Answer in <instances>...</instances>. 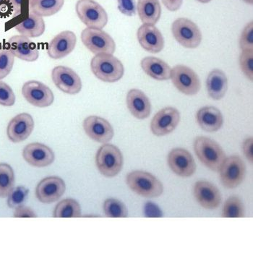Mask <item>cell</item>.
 Instances as JSON below:
<instances>
[{
	"mask_svg": "<svg viewBox=\"0 0 253 253\" xmlns=\"http://www.w3.org/2000/svg\"><path fill=\"white\" fill-rule=\"evenodd\" d=\"M84 131L90 139L100 143H107L112 140L115 132L112 125L105 119L89 116L83 123Z\"/></svg>",
	"mask_w": 253,
	"mask_h": 253,
	"instance_id": "9a60e30c",
	"label": "cell"
},
{
	"mask_svg": "<svg viewBox=\"0 0 253 253\" xmlns=\"http://www.w3.org/2000/svg\"><path fill=\"white\" fill-rule=\"evenodd\" d=\"M15 29L20 35L29 38H37L43 35L46 26L42 17L30 11L26 18L15 26Z\"/></svg>",
	"mask_w": 253,
	"mask_h": 253,
	"instance_id": "cb8c5ba5",
	"label": "cell"
},
{
	"mask_svg": "<svg viewBox=\"0 0 253 253\" xmlns=\"http://www.w3.org/2000/svg\"><path fill=\"white\" fill-rule=\"evenodd\" d=\"M65 0H33L30 11L39 16L49 17L62 10Z\"/></svg>",
	"mask_w": 253,
	"mask_h": 253,
	"instance_id": "83f0119b",
	"label": "cell"
},
{
	"mask_svg": "<svg viewBox=\"0 0 253 253\" xmlns=\"http://www.w3.org/2000/svg\"><path fill=\"white\" fill-rule=\"evenodd\" d=\"M76 10L79 19L88 28L103 29L107 26V12L94 0H78Z\"/></svg>",
	"mask_w": 253,
	"mask_h": 253,
	"instance_id": "5b68a950",
	"label": "cell"
},
{
	"mask_svg": "<svg viewBox=\"0 0 253 253\" xmlns=\"http://www.w3.org/2000/svg\"><path fill=\"white\" fill-rule=\"evenodd\" d=\"M34 129V121L32 116L28 113L19 114L9 123L7 128V137L12 143H20L31 135Z\"/></svg>",
	"mask_w": 253,
	"mask_h": 253,
	"instance_id": "ac0fdd59",
	"label": "cell"
},
{
	"mask_svg": "<svg viewBox=\"0 0 253 253\" xmlns=\"http://www.w3.org/2000/svg\"><path fill=\"white\" fill-rule=\"evenodd\" d=\"M196 120L199 126L208 132H217L224 124L221 111L214 107L201 108L197 112Z\"/></svg>",
	"mask_w": 253,
	"mask_h": 253,
	"instance_id": "603a6c76",
	"label": "cell"
},
{
	"mask_svg": "<svg viewBox=\"0 0 253 253\" xmlns=\"http://www.w3.org/2000/svg\"><path fill=\"white\" fill-rule=\"evenodd\" d=\"M66 190L62 178L51 176L42 179L36 189L37 199L43 204H53L58 201Z\"/></svg>",
	"mask_w": 253,
	"mask_h": 253,
	"instance_id": "5bb4252c",
	"label": "cell"
},
{
	"mask_svg": "<svg viewBox=\"0 0 253 253\" xmlns=\"http://www.w3.org/2000/svg\"><path fill=\"white\" fill-rule=\"evenodd\" d=\"M180 122V113L174 107H165L154 115L151 123V130L156 136L171 133Z\"/></svg>",
	"mask_w": 253,
	"mask_h": 253,
	"instance_id": "8fae6325",
	"label": "cell"
},
{
	"mask_svg": "<svg viewBox=\"0 0 253 253\" xmlns=\"http://www.w3.org/2000/svg\"><path fill=\"white\" fill-rule=\"evenodd\" d=\"M194 151L198 159L212 171H219L226 159L224 150L209 137L198 136L194 141Z\"/></svg>",
	"mask_w": 253,
	"mask_h": 253,
	"instance_id": "7a4b0ae2",
	"label": "cell"
},
{
	"mask_svg": "<svg viewBox=\"0 0 253 253\" xmlns=\"http://www.w3.org/2000/svg\"><path fill=\"white\" fill-rule=\"evenodd\" d=\"M23 156L28 164L37 168L48 167L55 159V155L51 148L39 143H30L25 147Z\"/></svg>",
	"mask_w": 253,
	"mask_h": 253,
	"instance_id": "2e32d148",
	"label": "cell"
},
{
	"mask_svg": "<svg viewBox=\"0 0 253 253\" xmlns=\"http://www.w3.org/2000/svg\"><path fill=\"white\" fill-rule=\"evenodd\" d=\"M245 206L237 196H232L226 200L222 210L224 218H243L245 216Z\"/></svg>",
	"mask_w": 253,
	"mask_h": 253,
	"instance_id": "4dcf8cb0",
	"label": "cell"
},
{
	"mask_svg": "<svg viewBox=\"0 0 253 253\" xmlns=\"http://www.w3.org/2000/svg\"><path fill=\"white\" fill-rule=\"evenodd\" d=\"M90 69L98 79L106 83L117 82L125 73L124 65L113 54H96L91 59Z\"/></svg>",
	"mask_w": 253,
	"mask_h": 253,
	"instance_id": "6da1fadb",
	"label": "cell"
},
{
	"mask_svg": "<svg viewBox=\"0 0 253 253\" xmlns=\"http://www.w3.org/2000/svg\"><path fill=\"white\" fill-rule=\"evenodd\" d=\"M81 41L84 46L94 54H113L116 43L109 34L102 29L86 28L81 33Z\"/></svg>",
	"mask_w": 253,
	"mask_h": 253,
	"instance_id": "52a82bcc",
	"label": "cell"
},
{
	"mask_svg": "<svg viewBox=\"0 0 253 253\" xmlns=\"http://www.w3.org/2000/svg\"><path fill=\"white\" fill-rule=\"evenodd\" d=\"M8 43L9 49L15 57L29 62H35L39 59V52L37 45L29 37L13 36L9 39Z\"/></svg>",
	"mask_w": 253,
	"mask_h": 253,
	"instance_id": "44dd1931",
	"label": "cell"
},
{
	"mask_svg": "<svg viewBox=\"0 0 253 253\" xmlns=\"http://www.w3.org/2000/svg\"><path fill=\"white\" fill-rule=\"evenodd\" d=\"M118 9L121 13L126 16H134L136 14L135 0H117Z\"/></svg>",
	"mask_w": 253,
	"mask_h": 253,
	"instance_id": "f35d334b",
	"label": "cell"
},
{
	"mask_svg": "<svg viewBox=\"0 0 253 253\" xmlns=\"http://www.w3.org/2000/svg\"><path fill=\"white\" fill-rule=\"evenodd\" d=\"M126 106L131 115L138 120H145L151 113L149 98L139 89H131L126 95Z\"/></svg>",
	"mask_w": 253,
	"mask_h": 253,
	"instance_id": "7402d4cb",
	"label": "cell"
},
{
	"mask_svg": "<svg viewBox=\"0 0 253 253\" xmlns=\"http://www.w3.org/2000/svg\"><path fill=\"white\" fill-rule=\"evenodd\" d=\"M22 94L31 105L39 108L50 107L54 101L52 90L37 81H29L22 87Z\"/></svg>",
	"mask_w": 253,
	"mask_h": 253,
	"instance_id": "30bf717a",
	"label": "cell"
},
{
	"mask_svg": "<svg viewBox=\"0 0 253 253\" xmlns=\"http://www.w3.org/2000/svg\"><path fill=\"white\" fill-rule=\"evenodd\" d=\"M7 1V0H0V5H1V4H4V3Z\"/></svg>",
	"mask_w": 253,
	"mask_h": 253,
	"instance_id": "bcb514c9",
	"label": "cell"
},
{
	"mask_svg": "<svg viewBox=\"0 0 253 253\" xmlns=\"http://www.w3.org/2000/svg\"><path fill=\"white\" fill-rule=\"evenodd\" d=\"M168 165L171 171L182 177L193 176L196 171V163L193 156L185 148L171 150L168 155Z\"/></svg>",
	"mask_w": 253,
	"mask_h": 253,
	"instance_id": "7c38bea8",
	"label": "cell"
},
{
	"mask_svg": "<svg viewBox=\"0 0 253 253\" xmlns=\"http://www.w3.org/2000/svg\"><path fill=\"white\" fill-rule=\"evenodd\" d=\"M164 5L171 12L179 10L183 0H162Z\"/></svg>",
	"mask_w": 253,
	"mask_h": 253,
	"instance_id": "7bdbcfd3",
	"label": "cell"
},
{
	"mask_svg": "<svg viewBox=\"0 0 253 253\" xmlns=\"http://www.w3.org/2000/svg\"><path fill=\"white\" fill-rule=\"evenodd\" d=\"M221 183L228 189H234L243 183L246 174V166L238 156L226 158L220 168Z\"/></svg>",
	"mask_w": 253,
	"mask_h": 253,
	"instance_id": "ba28073f",
	"label": "cell"
},
{
	"mask_svg": "<svg viewBox=\"0 0 253 253\" xmlns=\"http://www.w3.org/2000/svg\"><path fill=\"white\" fill-rule=\"evenodd\" d=\"M170 78L176 89L187 96H194L201 90V80L198 75L185 65H178L174 67Z\"/></svg>",
	"mask_w": 253,
	"mask_h": 253,
	"instance_id": "9c48e42d",
	"label": "cell"
},
{
	"mask_svg": "<svg viewBox=\"0 0 253 253\" xmlns=\"http://www.w3.org/2000/svg\"><path fill=\"white\" fill-rule=\"evenodd\" d=\"M123 154L115 145L104 143L96 153V167L100 173L107 177L118 175L123 169Z\"/></svg>",
	"mask_w": 253,
	"mask_h": 253,
	"instance_id": "277c9868",
	"label": "cell"
},
{
	"mask_svg": "<svg viewBox=\"0 0 253 253\" xmlns=\"http://www.w3.org/2000/svg\"><path fill=\"white\" fill-rule=\"evenodd\" d=\"M104 212L109 218H126L128 210L126 205L115 198L107 199L104 204Z\"/></svg>",
	"mask_w": 253,
	"mask_h": 253,
	"instance_id": "1f68e13d",
	"label": "cell"
},
{
	"mask_svg": "<svg viewBox=\"0 0 253 253\" xmlns=\"http://www.w3.org/2000/svg\"><path fill=\"white\" fill-rule=\"evenodd\" d=\"M33 0H7V2L13 11V16L22 15L24 12H30V6Z\"/></svg>",
	"mask_w": 253,
	"mask_h": 253,
	"instance_id": "74e56055",
	"label": "cell"
},
{
	"mask_svg": "<svg viewBox=\"0 0 253 253\" xmlns=\"http://www.w3.org/2000/svg\"><path fill=\"white\" fill-rule=\"evenodd\" d=\"M137 10L143 24L155 25L162 15V6L159 0H138Z\"/></svg>",
	"mask_w": 253,
	"mask_h": 253,
	"instance_id": "4316f807",
	"label": "cell"
},
{
	"mask_svg": "<svg viewBox=\"0 0 253 253\" xmlns=\"http://www.w3.org/2000/svg\"><path fill=\"white\" fill-rule=\"evenodd\" d=\"M53 216L54 218H79L81 216V206L73 198L62 200L55 206Z\"/></svg>",
	"mask_w": 253,
	"mask_h": 253,
	"instance_id": "f1b7e54d",
	"label": "cell"
},
{
	"mask_svg": "<svg viewBox=\"0 0 253 253\" xmlns=\"http://www.w3.org/2000/svg\"><path fill=\"white\" fill-rule=\"evenodd\" d=\"M137 37L143 49L151 54H157L165 47L163 36L154 25H142L137 30Z\"/></svg>",
	"mask_w": 253,
	"mask_h": 253,
	"instance_id": "d6986e66",
	"label": "cell"
},
{
	"mask_svg": "<svg viewBox=\"0 0 253 253\" xmlns=\"http://www.w3.org/2000/svg\"><path fill=\"white\" fill-rule=\"evenodd\" d=\"M208 93L213 100H221L224 97L228 89V80L222 70L215 69L209 73L206 80Z\"/></svg>",
	"mask_w": 253,
	"mask_h": 253,
	"instance_id": "484cf974",
	"label": "cell"
},
{
	"mask_svg": "<svg viewBox=\"0 0 253 253\" xmlns=\"http://www.w3.org/2000/svg\"><path fill=\"white\" fill-rule=\"evenodd\" d=\"M199 2L203 3V4H206V3L210 2L211 0H197Z\"/></svg>",
	"mask_w": 253,
	"mask_h": 253,
	"instance_id": "ee69618b",
	"label": "cell"
},
{
	"mask_svg": "<svg viewBox=\"0 0 253 253\" xmlns=\"http://www.w3.org/2000/svg\"><path fill=\"white\" fill-rule=\"evenodd\" d=\"M126 182L132 191L145 198H158L164 192L162 182L146 171L136 170L129 173L126 175Z\"/></svg>",
	"mask_w": 253,
	"mask_h": 253,
	"instance_id": "3957f363",
	"label": "cell"
},
{
	"mask_svg": "<svg viewBox=\"0 0 253 253\" xmlns=\"http://www.w3.org/2000/svg\"><path fill=\"white\" fill-rule=\"evenodd\" d=\"M242 50L253 49V23H248L243 31L240 41Z\"/></svg>",
	"mask_w": 253,
	"mask_h": 253,
	"instance_id": "8d00e7d4",
	"label": "cell"
},
{
	"mask_svg": "<svg viewBox=\"0 0 253 253\" xmlns=\"http://www.w3.org/2000/svg\"><path fill=\"white\" fill-rule=\"evenodd\" d=\"M15 185V174L11 166L0 164V198H7Z\"/></svg>",
	"mask_w": 253,
	"mask_h": 253,
	"instance_id": "f546056e",
	"label": "cell"
},
{
	"mask_svg": "<svg viewBox=\"0 0 253 253\" xmlns=\"http://www.w3.org/2000/svg\"><path fill=\"white\" fill-rule=\"evenodd\" d=\"M145 214L150 218H158L162 216V211L156 204L152 202H148L145 206Z\"/></svg>",
	"mask_w": 253,
	"mask_h": 253,
	"instance_id": "60d3db41",
	"label": "cell"
},
{
	"mask_svg": "<svg viewBox=\"0 0 253 253\" xmlns=\"http://www.w3.org/2000/svg\"><path fill=\"white\" fill-rule=\"evenodd\" d=\"M15 103V95L10 85L0 80V105L12 107Z\"/></svg>",
	"mask_w": 253,
	"mask_h": 253,
	"instance_id": "d590c367",
	"label": "cell"
},
{
	"mask_svg": "<svg viewBox=\"0 0 253 253\" xmlns=\"http://www.w3.org/2000/svg\"><path fill=\"white\" fill-rule=\"evenodd\" d=\"M15 56L10 49H0V80L7 77L12 71Z\"/></svg>",
	"mask_w": 253,
	"mask_h": 253,
	"instance_id": "836d02e7",
	"label": "cell"
},
{
	"mask_svg": "<svg viewBox=\"0 0 253 253\" xmlns=\"http://www.w3.org/2000/svg\"><path fill=\"white\" fill-rule=\"evenodd\" d=\"M13 216L15 218H37V215L33 209L23 205L15 209Z\"/></svg>",
	"mask_w": 253,
	"mask_h": 253,
	"instance_id": "ab89813d",
	"label": "cell"
},
{
	"mask_svg": "<svg viewBox=\"0 0 253 253\" xmlns=\"http://www.w3.org/2000/svg\"><path fill=\"white\" fill-rule=\"evenodd\" d=\"M245 2H246L247 4H253V0H243Z\"/></svg>",
	"mask_w": 253,
	"mask_h": 253,
	"instance_id": "f6af8a7d",
	"label": "cell"
},
{
	"mask_svg": "<svg viewBox=\"0 0 253 253\" xmlns=\"http://www.w3.org/2000/svg\"><path fill=\"white\" fill-rule=\"evenodd\" d=\"M29 189L23 186L12 188L7 195V206L10 209H16L19 206H23L27 201L29 195Z\"/></svg>",
	"mask_w": 253,
	"mask_h": 253,
	"instance_id": "d6a6232c",
	"label": "cell"
},
{
	"mask_svg": "<svg viewBox=\"0 0 253 253\" xmlns=\"http://www.w3.org/2000/svg\"><path fill=\"white\" fill-rule=\"evenodd\" d=\"M240 65L242 71L248 79L253 78V49L243 50L240 56Z\"/></svg>",
	"mask_w": 253,
	"mask_h": 253,
	"instance_id": "e575fe53",
	"label": "cell"
},
{
	"mask_svg": "<svg viewBox=\"0 0 253 253\" xmlns=\"http://www.w3.org/2000/svg\"><path fill=\"white\" fill-rule=\"evenodd\" d=\"M51 79L59 90L68 94H78L82 89L81 78L68 67H55L51 71Z\"/></svg>",
	"mask_w": 253,
	"mask_h": 253,
	"instance_id": "4fadbf2b",
	"label": "cell"
},
{
	"mask_svg": "<svg viewBox=\"0 0 253 253\" xmlns=\"http://www.w3.org/2000/svg\"><path fill=\"white\" fill-rule=\"evenodd\" d=\"M194 196L198 204L205 209L213 210L218 209L221 203V194L213 184L201 180L195 184Z\"/></svg>",
	"mask_w": 253,
	"mask_h": 253,
	"instance_id": "e0dca14e",
	"label": "cell"
},
{
	"mask_svg": "<svg viewBox=\"0 0 253 253\" xmlns=\"http://www.w3.org/2000/svg\"><path fill=\"white\" fill-rule=\"evenodd\" d=\"M243 149L244 154L251 163L253 162V137L247 138L244 141Z\"/></svg>",
	"mask_w": 253,
	"mask_h": 253,
	"instance_id": "b9f144b4",
	"label": "cell"
},
{
	"mask_svg": "<svg viewBox=\"0 0 253 253\" xmlns=\"http://www.w3.org/2000/svg\"><path fill=\"white\" fill-rule=\"evenodd\" d=\"M77 43V37L75 33L65 31L57 34L48 44V55L51 59L64 58L74 50Z\"/></svg>",
	"mask_w": 253,
	"mask_h": 253,
	"instance_id": "ffe728a7",
	"label": "cell"
},
{
	"mask_svg": "<svg viewBox=\"0 0 253 253\" xmlns=\"http://www.w3.org/2000/svg\"><path fill=\"white\" fill-rule=\"evenodd\" d=\"M140 65L146 74L157 81H167L171 78V69L162 59L146 57L142 59Z\"/></svg>",
	"mask_w": 253,
	"mask_h": 253,
	"instance_id": "d4e9b609",
	"label": "cell"
},
{
	"mask_svg": "<svg viewBox=\"0 0 253 253\" xmlns=\"http://www.w3.org/2000/svg\"><path fill=\"white\" fill-rule=\"evenodd\" d=\"M171 32L176 42L187 49H195L202 42V33L192 20L185 18L174 20Z\"/></svg>",
	"mask_w": 253,
	"mask_h": 253,
	"instance_id": "8992f818",
	"label": "cell"
}]
</instances>
